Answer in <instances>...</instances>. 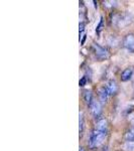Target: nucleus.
<instances>
[{"instance_id": "nucleus-1", "label": "nucleus", "mask_w": 134, "mask_h": 151, "mask_svg": "<svg viewBox=\"0 0 134 151\" xmlns=\"http://www.w3.org/2000/svg\"><path fill=\"white\" fill-rule=\"evenodd\" d=\"M105 136H106V132L95 129V130L93 131V133L91 134V136H90V140H89L90 147L91 148L98 147L100 144H102V142H103Z\"/></svg>"}, {"instance_id": "nucleus-2", "label": "nucleus", "mask_w": 134, "mask_h": 151, "mask_svg": "<svg viewBox=\"0 0 134 151\" xmlns=\"http://www.w3.org/2000/svg\"><path fill=\"white\" fill-rule=\"evenodd\" d=\"M93 48H94L95 55H96V57L98 58L99 60H105V58H108L109 53H108V50H107L106 48L100 47V45H97V43H94Z\"/></svg>"}, {"instance_id": "nucleus-3", "label": "nucleus", "mask_w": 134, "mask_h": 151, "mask_svg": "<svg viewBox=\"0 0 134 151\" xmlns=\"http://www.w3.org/2000/svg\"><path fill=\"white\" fill-rule=\"evenodd\" d=\"M123 45L128 50L134 52V35H126L125 38L123 40Z\"/></svg>"}, {"instance_id": "nucleus-4", "label": "nucleus", "mask_w": 134, "mask_h": 151, "mask_svg": "<svg viewBox=\"0 0 134 151\" xmlns=\"http://www.w3.org/2000/svg\"><path fill=\"white\" fill-rule=\"evenodd\" d=\"M90 108H91V112L92 114L95 116V117H98L100 116V114L102 113V106H101V103L98 101H93L90 105Z\"/></svg>"}, {"instance_id": "nucleus-5", "label": "nucleus", "mask_w": 134, "mask_h": 151, "mask_svg": "<svg viewBox=\"0 0 134 151\" xmlns=\"http://www.w3.org/2000/svg\"><path fill=\"white\" fill-rule=\"evenodd\" d=\"M133 75V69L132 68H128V69L124 70L123 73L121 74V81L122 82H127L131 79Z\"/></svg>"}, {"instance_id": "nucleus-6", "label": "nucleus", "mask_w": 134, "mask_h": 151, "mask_svg": "<svg viewBox=\"0 0 134 151\" xmlns=\"http://www.w3.org/2000/svg\"><path fill=\"white\" fill-rule=\"evenodd\" d=\"M106 89H107V91H108L109 95H114L118 91V86H117L115 81H110L108 83V85H107Z\"/></svg>"}, {"instance_id": "nucleus-7", "label": "nucleus", "mask_w": 134, "mask_h": 151, "mask_svg": "<svg viewBox=\"0 0 134 151\" xmlns=\"http://www.w3.org/2000/svg\"><path fill=\"white\" fill-rule=\"evenodd\" d=\"M107 128H108V123H107L106 119H100L98 122H97L96 128L95 129L100 130V131H104V132H107Z\"/></svg>"}, {"instance_id": "nucleus-8", "label": "nucleus", "mask_w": 134, "mask_h": 151, "mask_svg": "<svg viewBox=\"0 0 134 151\" xmlns=\"http://www.w3.org/2000/svg\"><path fill=\"white\" fill-rule=\"evenodd\" d=\"M100 99H101L102 102H106L107 99H108V96H109V93L108 91H107L106 88H102L101 90H100Z\"/></svg>"}, {"instance_id": "nucleus-9", "label": "nucleus", "mask_w": 134, "mask_h": 151, "mask_svg": "<svg viewBox=\"0 0 134 151\" xmlns=\"http://www.w3.org/2000/svg\"><path fill=\"white\" fill-rule=\"evenodd\" d=\"M126 141H130V142H134V128H131L130 130L127 131L125 135Z\"/></svg>"}, {"instance_id": "nucleus-10", "label": "nucleus", "mask_w": 134, "mask_h": 151, "mask_svg": "<svg viewBox=\"0 0 134 151\" xmlns=\"http://www.w3.org/2000/svg\"><path fill=\"white\" fill-rule=\"evenodd\" d=\"M123 149L125 151H134V142L126 141L123 145Z\"/></svg>"}, {"instance_id": "nucleus-11", "label": "nucleus", "mask_w": 134, "mask_h": 151, "mask_svg": "<svg viewBox=\"0 0 134 151\" xmlns=\"http://www.w3.org/2000/svg\"><path fill=\"white\" fill-rule=\"evenodd\" d=\"M84 99H85V101H86L87 104L91 105V103L93 102V101H92V93H91V92H90V91H86V92H85Z\"/></svg>"}, {"instance_id": "nucleus-12", "label": "nucleus", "mask_w": 134, "mask_h": 151, "mask_svg": "<svg viewBox=\"0 0 134 151\" xmlns=\"http://www.w3.org/2000/svg\"><path fill=\"white\" fill-rule=\"evenodd\" d=\"M80 132H82L83 129H84V117H83V114L80 113Z\"/></svg>"}, {"instance_id": "nucleus-13", "label": "nucleus", "mask_w": 134, "mask_h": 151, "mask_svg": "<svg viewBox=\"0 0 134 151\" xmlns=\"http://www.w3.org/2000/svg\"><path fill=\"white\" fill-rule=\"evenodd\" d=\"M102 27H103V18L101 17V19H100V23H99V25L97 26V28H96L97 32H100V31L102 30Z\"/></svg>"}, {"instance_id": "nucleus-14", "label": "nucleus", "mask_w": 134, "mask_h": 151, "mask_svg": "<svg viewBox=\"0 0 134 151\" xmlns=\"http://www.w3.org/2000/svg\"><path fill=\"white\" fill-rule=\"evenodd\" d=\"M86 82H87V80H86V78H82L81 80H80V82H79V84H80V87H83V86H85L86 85Z\"/></svg>"}, {"instance_id": "nucleus-15", "label": "nucleus", "mask_w": 134, "mask_h": 151, "mask_svg": "<svg viewBox=\"0 0 134 151\" xmlns=\"http://www.w3.org/2000/svg\"><path fill=\"white\" fill-rule=\"evenodd\" d=\"M83 30H84V24L82 23V24H80V33H81Z\"/></svg>"}, {"instance_id": "nucleus-16", "label": "nucleus", "mask_w": 134, "mask_h": 151, "mask_svg": "<svg viewBox=\"0 0 134 151\" xmlns=\"http://www.w3.org/2000/svg\"><path fill=\"white\" fill-rule=\"evenodd\" d=\"M80 151H84V149H83V148H80Z\"/></svg>"}]
</instances>
